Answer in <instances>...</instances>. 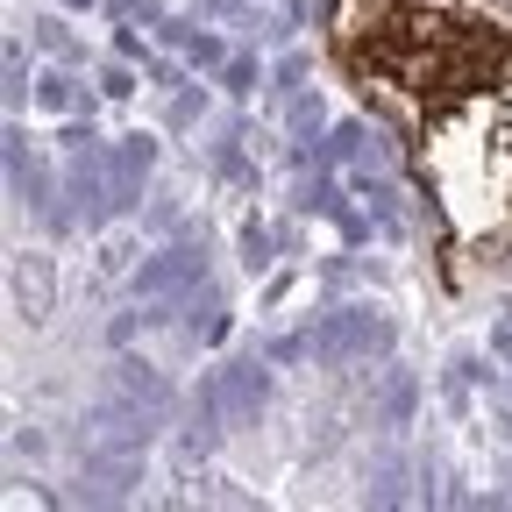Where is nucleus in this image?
<instances>
[{"mask_svg":"<svg viewBox=\"0 0 512 512\" xmlns=\"http://www.w3.org/2000/svg\"><path fill=\"white\" fill-rule=\"evenodd\" d=\"M207 392L221 406V427H249L264 413V399H271V377H264V363H221L207 377Z\"/></svg>","mask_w":512,"mask_h":512,"instance_id":"f03ea898","label":"nucleus"},{"mask_svg":"<svg viewBox=\"0 0 512 512\" xmlns=\"http://www.w3.org/2000/svg\"><path fill=\"white\" fill-rule=\"evenodd\" d=\"M185 285H200V256L192 249H164V256H150V264L136 271V292H150V299H171Z\"/></svg>","mask_w":512,"mask_h":512,"instance_id":"39448f33","label":"nucleus"},{"mask_svg":"<svg viewBox=\"0 0 512 512\" xmlns=\"http://www.w3.org/2000/svg\"><path fill=\"white\" fill-rule=\"evenodd\" d=\"M306 342H313L320 363H363V356H384V349H392V320L370 313V306H335Z\"/></svg>","mask_w":512,"mask_h":512,"instance_id":"f257e3e1","label":"nucleus"},{"mask_svg":"<svg viewBox=\"0 0 512 512\" xmlns=\"http://www.w3.org/2000/svg\"><path fill=\"white\" fill-rule=\"evenodd\" d=\"M242 264H249V271H264V264H271V235L256 228V221L242 228Z\"/></svg>","mask_w":512,"mask_h":512,"instance_id":"9d476101","label":"nucleus"},{"mask_svg":"<svg viewBox=\"0 0 512 512\" xmlns=\"http://www.w3.org/2000/svg\"><path fill=\"white\" fill-rule=\"evenodd\" d=\"M86 448H107V456H150V406H136V399L100 406L86 420Z\"/></svg>","mask_w":512,"mask_h":512,"instance_id":"7ed1b4c3","label":"nucleus"},{"mask_svg":"<svg viewBox=\"0 0 512 512\" xmlns=\"http://www.w3.org/2000/svg\"><path fill=\"white\" fill-rule=\"evenodd\" d=\"M43 107H72V79H43Z\"/></svg>","mask_w":512,"mask_h":512,"instance_id":"9b49d317","label":"nucleus"},{"mask_svg":"<svg viewBox=\"0 0 512 512\" xmlns=\"http://www.w3.org/2000/svg\"><path fill=\"white\" fill-rule=\"evenodd\" d=\"M64 8H93V0H64Z\"/></svg>","mask_w":512,"mask_h":512,"instance_id":"ddd939ff","label":"nucleus"},{"mask_svg":"<svg viewBox=\"0 0 512 512\" xmlns=\"http://www.w3.org/2000/svg\"><path fill=\"white\" fill-rule=\"evenodd\" d=\"M221 335H228V313H221V306L207 299L200 313H192V342H221Z\"/></svg>","mask_w":512,"mask_h":512,"instance_id":"1a4fd4ad","label":"nucleus"},{"mask_svg":"<svg viewBox=\"0 0 512 512\" xmlns=\"http://www.w3.org/2000/svg\"><path fill=\"white\" fill-rule=\"evenodd\" d=\"M136 477H143V456H107V448H86V456H79V484L93 498H121Z\"/></svg>","mask_w":512,"mask_h":512,"instance_id":"20e7f679","label":"nucleus"},{"mask_svg":"<svg viewBox=\"0 0 512 512\" xmlns=\"http://www.w3.org/2000/svg\"><path fill=\"white\" fill-rule=\"evenodd\" d=\"M491 349H498V356L512 363V320H498V328H491Z\"/></svg>","mask_w":512,"mask_h":512,"instance_id":"f8f14e48","label":"nucleus"},{"mask_svg":"<svg viewBox=\"0 0 512 512\" xmlns=\"http://www.w3.org/2000/svg\"><path fill=\"white\" fill-rule=\"evenodd\" d=\"M114 384H121V399H136V406H150V413L171 399V392H164V377H157L150 363H136V356H128V363H114Z\"/></svg>","mask_w":512,"mask_h":512,"instance_id":"0eeeda50","label":"nucleus"},{"mask_svg":"<svg viewBox=\"0 0 512 512\" xmlns=\"http://www.w3.org/2000/svg\"><path fill=\"white\" fill-rule=\"evenodd\" d=\"M413 399H420L413 377H392V392H384V427H406L413 420Z\"/></svg>","mask_w":512,"mask_h":512,"instance_id":"6e6552de","label":"nucleus"},{"mask_svg":"<svg viewBox=\"0 0 512 512\" xmlns=\"http://www.w3.org/2000/svg\"><path fill=\"white\" fill-rule=\"evenodd\" d=\"M50 292H57L50 285V256H36V249L15 256V313L22 320H50Z\"/></svg>","mask_w":512,"mask_h":512,"instance_id":"423d86ee","label":"nucleus"}]
</instances>
